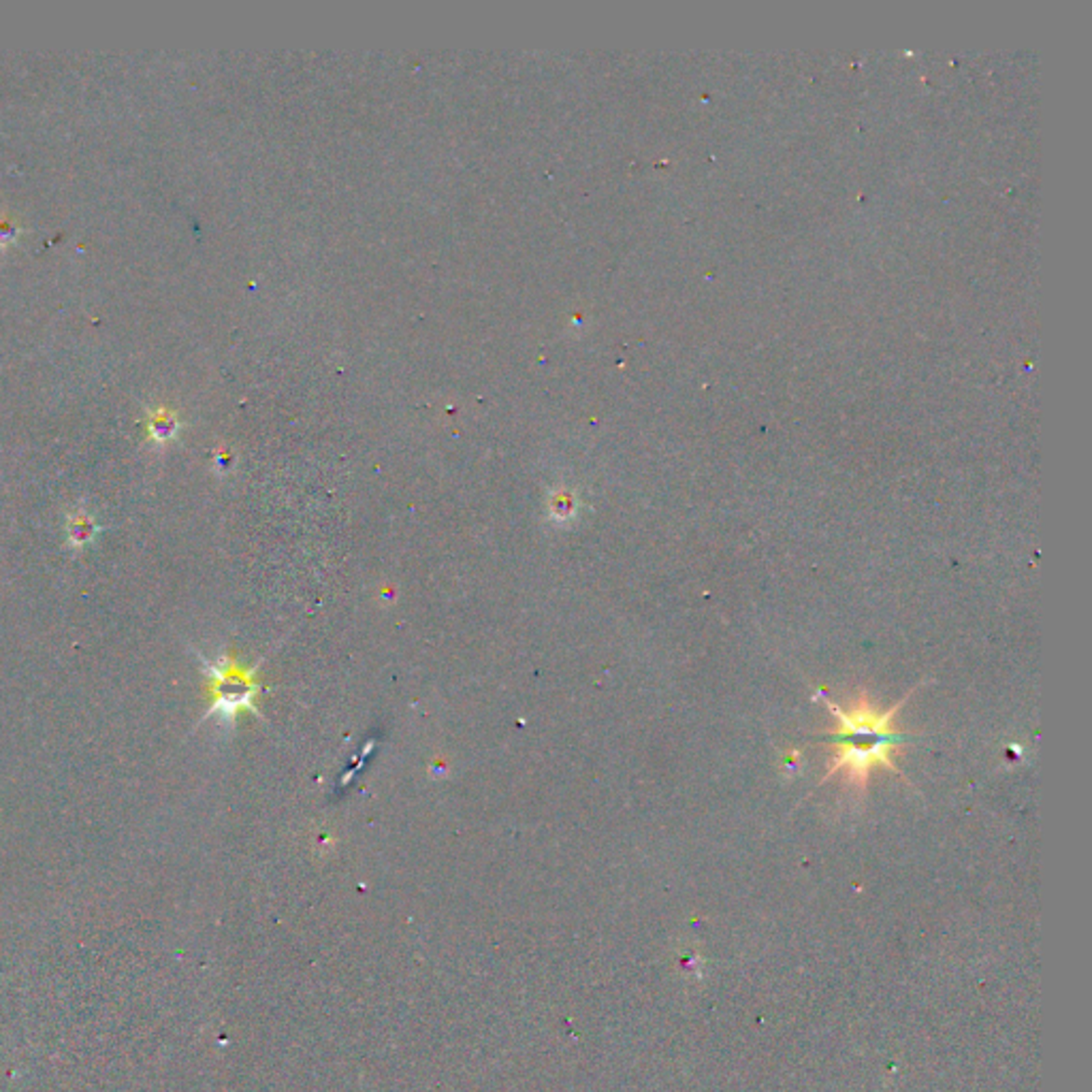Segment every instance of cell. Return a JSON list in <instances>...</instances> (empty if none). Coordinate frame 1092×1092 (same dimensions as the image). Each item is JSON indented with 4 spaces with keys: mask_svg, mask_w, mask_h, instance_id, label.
Wrapping results in <instances>:
<instances>
[{
    "mask_svg": "<svg viewBox=\"0 0 1092 1092\" xmlns=\"http://www.w3.org/2000/svg\"><path fill=\"white\" fill-rule=\"evenodd\" d=\"M198 658H201L203 673L208 676L205 689H208L210 708L205 717L218 715L226 721H233L241 713L256 711L261 681L256 678L253 668L241 666L233 653L220 655L218 660H205L203 655Z\"/></svg>",
    "mask_w": 1092,
    "mask_h": 1092,
    "instance_id": "obj_2",
    "label": "cell"
},
{
    "mask_svg": "<svg viewBox=\"0 0 1092 1092\" xmlns=\"http://www.w3.org/2000/svg\"><path fill=\"white\" fill-rule=\"evenodd\" d=\"M903 704L905 700H900L888 711H877V706L870 703L865 691L852 700L847 708L826 703L832 717L837 719V726L828 732L832 736L830 747L835 754H832L830 771L826 779L835 777V772H845L847 781L853 787L865 789L870 771L877 766H885V769L896 772L894 764H892V754L903 747L907 736L894 730V715Z\"/></svg>",
    "mask_w": 1092,
    "mask_h": 1092,
    "instance_id": "obj_1",
    "label": "cell"
},
{
    "mask_svg": "<svg viewBox=\"0 0 1092 1092\" xmlns=\"http://www.w3.org/2000/svg\"><path fill=\"white\" fill-rule=\"evenodd\" d=\"M20 235H21V226L18 225V220H13L9 216H5V213H0V250L11 246V243L20 238Z\"/></svg>",
    "mask_w": 1092,
    "mask_h": 1092,
    "instance_id": "obj_5",
    "label": "cell"
},
{
    "mask_svg": "<svg viewBox=\"0 0 1092 1092\" xmlns=\"http://www.w3.org/2000/svg\"><path fill=\"white\" fill-rule=\"evenodd\" d=\"M99 534V523L94 521V516L86 511H77L69 516V521H66V542L73 549H84L90 542H94V538Z\"/></svg>",
    "mask_w": 1092,
    "mask_h": 1092,
    "instance_id": "obj_4",
    "label": "cell"
},
{
    "mask_svg": "<svg viewBox=\"0 0 1092 1092\" xmlns=\"http://www.w3.org/2000/svg\"><path fill=\"white\" fill-rule=\"evenodd\" d=\"M145 430L147 438H150L154 444H167V442H171L177 431H180V420H177V415L173 410L154 408L147 410Z\"/></svg>",
    "mask_w": 1092,
    "mask_h": 1092,
    "instance_id": "obj_3",
    "label": "cell"
}]
</instances>
